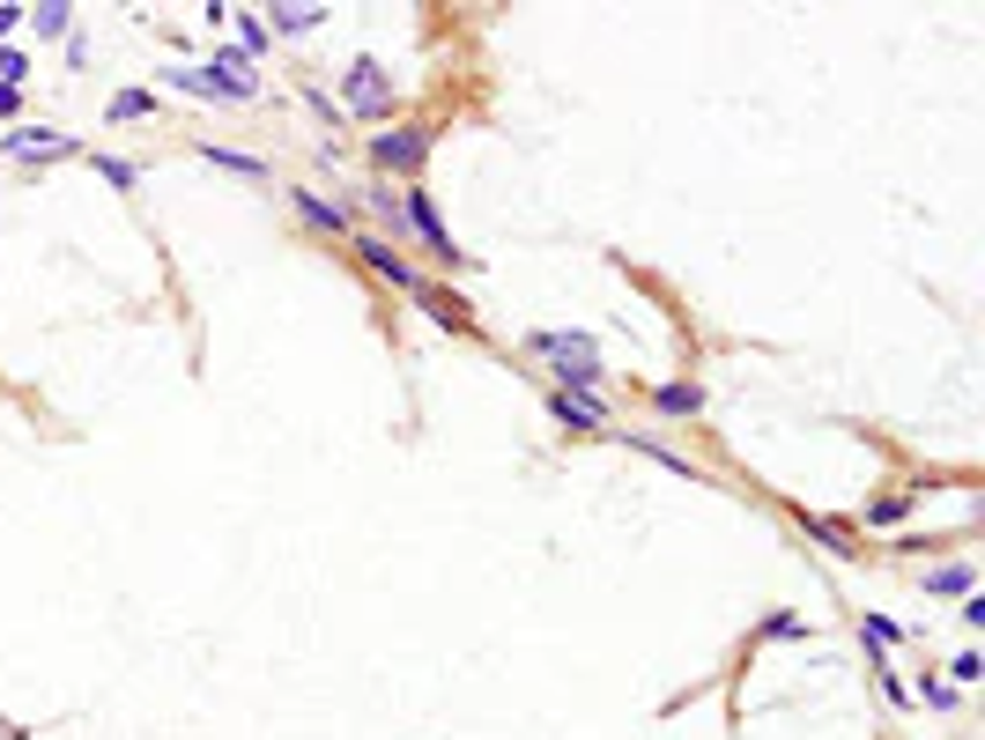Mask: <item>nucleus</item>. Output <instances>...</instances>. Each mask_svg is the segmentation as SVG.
Returning <instances> with one entry per match:
<instances>
[{
    "mask_svg": "<svg viewBox=\"0 0 985 740\" xmlns=\"http://www.w3.org/2000/svg\"><path fill=\"white\" fill-rule=\"evenodd\" d=\"M164 89H186V97H208V104H252L260 74L238 45H216L200 67H164Z\"/></svg>",
    "mask_w": 985,
    "mask_h": 740,
    "instance_id": "nucleus-1",
    "label": "nucleus"
},
{
    "mask_svg": "<svg viewBox=\"0 0 985 740\" xmlns=\"http://www.w3.org/2000/svg\"><path fill=\"white\" fill-rule=\"evenodd\" d=\"M526 348H534V356L556 370V385H570V393H600V385H608L600 341H593V334H578V326H542V334H526Z\"/></svg>",
    "mask_w": 985,
    "mask_h": 740,
    "instance_id": "nucleus-2",
    "label": "nucleus"
},
{
    "mask_svg": "<svg viewBox=\"0 0 985 740\" xmlns=\"http://www.w3.org/2000/svg\"><path fill=\"white\" fill-rule=\"evenodd\" d=\"M342 112H348V119H364L370 134L400 119L394 82H386V67H378V52H356V60L342 67Z\"/></svg>",
    "mask_w": 985,
    "mask_h": 740,
    "instance_id": "nucleus-3",
    "label": "nucleus"
},
{
    "mask_svg": "<svg viewBox=\"0 0 985 740\" xmlns=\"http://www.w3.org/2000/svg\"><path fill=\"white\" fill-rule=\"evenodd\" d=\"M430 148H438V126H430V119H394V126H378V134H370V171L422 178Z\"/></svg>",
    "mask_w": 985,
    "mask_h": 740,
    "instance_id": "nucleus-4",
    "label": "nucleus"
},
{
    "mask_svg": "<svg viewBox=\"0 0 985 740\" xmlns=\"http://www.w3.org/2000/svg\"><path fill=\"white\" fill-rule=\"evenodd\" d=\"M400 222H408V237H416L438 267H452V274H468V252L452 245V230H444V215H438V200L422 193V186H408L400 193Z\"/></svg>",
    "mask_w": 985,
    "mask_h": 740,
    "instance_id": "nucleus-5",
    "label": "nucleus"
},
{
    "mask_svg": "<svg viewBox=\"0 0 985 740\" xmlns=\"http://www.w3.org/2000/svg\"><path fill=\"white\" fill-rule=\"evenodd\" d=\"M348 245H356V260H364L386 289H400V296H416V282H422V267L408 260V252L394 245V237H378V230H348Z\"/></svg>",
    "mask_w": 985,
    "mask_h": 740,
    "instance_id": "nucleus-6",
    "label": "nucleus"
},
{
    "mask_svg": "<svg viewBox=\"0 0 985 740\" xmlns=\"http://www.w3.org/2000/svg\"><path fill=\"white\" fill-rule=\"evenodd\" d=\"M408 304H416L422 319H438L444 334H460V341H474V334H482V326H474V304H468V296L444 289V282H430V274L416 282V296H408Z\"/></svg>",
    "mask_w": 985,
    "mask_h": 740,
    "instance_id": "nucleus-7",
    "label": "nucleus"
},
{
    "mask_svg": "<svg viewBox=\"0 0 985 740\" xmlns=\"http://www.w3.org/2000/svg\"><path fill=\"white\" fill-rule=\"evenodd\" d=\"M548 415L564 422L570 437H608L616 422H608V408H600V393H570V385H556L548 393Z\"/></svg>",
    "mask_w": 985,
    "mask_h": 740,
    "instance_id": "nucleus-8",
    "label": "nucleus"
},
{
    "mask_svg": "<svg viewBox=\"0 0 985 740\" xmlns=\"http://www.w3.org/2000/svg\"><path fill=\"white\" fill-rule=\"evenodd\" d=\"M793 526H800V533H808L815 548H830V556H845V563H852V556H860V533H852V526H845V518H822V511H808V504H793Z\"/></svg>",
    "mask_w": 985,
    "mask_h": 740,
    "instance_id": "nucleus-9",
    "label": "nucleus"
},
{
    "mask_svg": "<svg viewBox=\"0 0 985 740\" xmlns=\"http://www.w3.org/2000/svg\"><path fill=\"white\" fill-rule=\"evenodd\" d=\"M0 148L23 156V163H45V156H74V134H60V126H15Z\"/></svg>",
    "mask_w": 985,
    "mask_h": 740,
    "instance_id": "nucleus-10",
    "label": "nucleus"
},
{
    "mask_svg": "<svg viewBox=\"0 0 985 740\" xmlns=\"http://www.w3.org/2000/svg\"><path fill=\"white\" fill-rule=\"evenodd\" d=\"M290 208L312 222V230H326V237H348V208H342V200H326V193H312V186H296Z\"/></svg>",
    "mask_w": 985,
    "mask_h": 740,
    "instance_id": "nucleus-11",
    "label": "nucleus"
},
{
    "mask_svg": "<svg viewBox=\"0 0 985 740\" xmlns=\"http://www.w3.org/2000/svg\"><path fill=\"white\" fill-rule=\"evenodd\" d=\"M652 408L667 422H690V415H704V385L696 378H667V385H652Z\"/></svg>",
    "mask_w": 985,
    "mask_h": 740,
    "instance_id": "nucleus-12",
    "label": "nucleus"
},
{
    "mask_svg": "<svg viewBox=\"0 0 985 740\" xmlns=\"http://www.w3.org/2000/svg\"><path fill=\"white\" fill-rule=\"evenodd\" d=\"M230 30H238V52H245L252 67L274 52V30H268V15H252V8H230Z\"/></svg>",
    "mask_w": 985,
    "mask_h": 740,
    "instance_id": "nucleus-13",
    "label": "nucleus"
},
{
    "mask_svg": "<svg viewBox=\"0 0 985 740\" xmlns=\"http://www.w3.org/2000/svg\"><path fill=\"white\" fill-rule=\"evenodd\" d=\"M200 163H216V171H238V178H252V186H268V163L260 156H245V148H216V141H200Z\"/></svg>",
    "mask_w": 985,
    "mask_h": 740,
    "instance_id": "nucleus-14",
    "label": "nucleus"
},
{
    "mask_svg": "<svg viewBox=\"0 0 985 740\" xmlns=\"http://www.w3.org/2000/svg\"><path fill=\"white\" fill-rule=\"evenodd\" d=\"M912 504H919L912 489H897V496H874V504H867V518H860V526H867V533H882V526H904V518H912ZM867 533H860V541H867Z\"/></svg>",
    "mask_w": 985,
    "mask_h": 740,
    "instance_id": "nucleus-15",
    "label": "nucleus"
},
{
    "mask_svg": "<svg viewBox=\"0 0 985 740\" xmlns=\"http://www.w3.org/2000/svg\"><path fill=\"white\" fill-rule=\"evenodd\" d=\"M971 585H978V570H971V563H941V570H926V585H919V592H934V600H963Z\"/></svg>",
    "mask_w": 985,
    "mask_h": 740,
    "instance_id": "nucleus-16",
    "label": "nucleus"
},
{
    "mask_svg": "<svg viewBox=\"0 0 985 740\" xmlns=\"http://www.w3.org/2000/svg\"><path fill=\"white\" fill-rule=\"evenodd\" d=\"M148 112H156V89H119V97L104 104V119L112 126H142Z\"/></svg>",
    "mask_w": 985,
    "mask_h": 740,
    "instance_id": "nucleus-17",
    "label": "nucleus"
},
{
    "mask_svg": "<svg viewBox=\"0 0 985 740\" xmlns=\"http://www.w3.org/2000/svg\"><path fill=\"white\" fill-rule=\"evenodd\" d=\"M860 644H867V652H874V659H882L889 644H904V630H897V622H889V615H874V607H867V615H860Z\"/></svg>",
    "mask_w": 985,
    "mask_h": 740,
    "instance_id": "nucleus-18",
    "label": "nucleus"
},
{
    "mask_svg": "<svg viewBox=\"0 0 985 740\" xmlns=\"http://www.w3.org/2000/svg\"><path fill=\"white\" fill-rule=\"evenodd\" d=\"M97 171L112 193H134V178H142V163H126V156H112V148H97Z\"/></svg>",
    "mask_w": 985,
    "mask_h": 740,
    "instance_id": "nucleus-19",
    "label": "nucleus"
},
{
    "mask_svg": "<svg viewBox=\"0 0 985 740\" xmlns=\"http://www.w3.org/2000/svg\"><path fill=\"white\" fill-rule=\"evenodd\" d=\"M326 23V8H274V30L282 38H304V30H319Z\"/></svg>",
    "mask_w": 985,
    "mask_h": 740,
    "instance_id": "nucleus-20",
    "label": "nucleus"
},
{
    "mask_svg": "<svg viewBox=\"0 0 985 740\" xmlns=\"http://www.w3.org/2000/svg\"><path fill=\"white\" fill-rule=\"evenodd\" d=\"M919 696H926V711H963L956 681H941V674H919Z\"/></svg>",
    "mask_w": 985,
    "mask_h": 740,
    "instance_id": "nucleus-21",
    "label": "nucleus"
},
{
    "mask_svg": "<svg viewBox=\"0 0 985 740\" xmlns=\"http://www.w3.org/2000/svg\"><path fill=\"white\" fill-rule=\"evenodd\" d=\"M30 23H38V38H67V30H74V8L45 0V8H30Z\"/></svg>",
    "mask_w": 985,
    "mask_h": 740,
    "instance_id": "nucleus-22",
    "label": "nucleus"
},
{
    "mask_svg": "<svg viewBox=\"0 0 985 740\" xmlns=\"http://www.w3.org/2000/svg\"><path fill=\"white\" fill-rule=\"evenodd\" d=\"M23 74H30V52L23 45H0V82H8V89H23Z\"/></svg>",
    "mask_w": 985,
    "mask_h": 740,
    "instance_id": "nucleus-23",
    "label": "nucleus"
},
{
    "mask_svg": "<svg viewBox=\"0 0 985 740\" xmlns=\"http://www.w3.org/2000/svg\"><path fill=\"white\" fill-rule=\"evenodd\" d=\"M304 104H312V119H319V126H348V112L326 97V89H304Z\"/></svg>",
    "mask_w": 985,
    "mask_h": 740,
    "instance_id": "nucleus-24",
    "label": "nucleus"
},
{
    "mask_svg": "<svg viewBox=\"0 0 985 740\" xmlns=\"http://www.w3.org/2000/svg\"><path fill=\"white\" fill-rule=\"evenodd\" d=\"M978 674H985L978 652H956V659H949V681H956V689H963V681H978Z\"/></svg>",
    "mask_w": 985,
    "mask_h": 740,
    "instance_id": "nucleus-25",
    "label": "nucleus"
},
{
    "mask_svg": "<svg viewBox=\"0 0 985 740\" xmlns=\"http://www.w3.org/2000/svg\"><path fill=\"white\" fill-rule=\"evenodd\" d=\"M764 637H815V630H808L800 615H771V622H764Z\"/></svg>",
    "mask_w": 985,
    "mask_h": 740,
    "instance_id": "nucleus-26",
    "label": "nucleus"
},
{
    "mask_svg": "<svg viewBox=\"0 0 985 740\" xmlns=\"http://www.w3.org/2000/svg\"><path fill=\"white\" fill-rule=\"evenodd\" d=\"M15 112H23V89H8V82H0V119H15Z\"/></svg>",
    "mask_w": 985,
    "mask_h": 740,
    "instance_id": "nucleus-27",
    "label": "nucleus"
},
{
    "mask_svg": "<svg viewBox=\"0 0 985 740\" xmlns=\"http://www.w3.org/2000/svg\"><path fill=\"white\" fill-rule=\"evenodd\" d=\"M23 23V8H0V45H8V30Z\"/></svg>",
    "mask_w": 985,
    "mask_h": 740,
    "instance_id": "nucleus-28",
    "label": "nucleus"
}]
</instances>
